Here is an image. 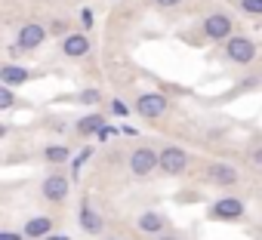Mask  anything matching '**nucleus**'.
Here are the masks:
<instances>
[{
    "instance_id": "1",
    "label": "nucleus",
    "mask_w": 262,
    "mask_h": 240,
    "mask_svg": "<svg viewBox=\"0 0 262 240\" xmlns=\"http://www.w3.org/2000/svg\"><path fill=\"white\" fill-rule=\"evenodd\" d=\"M231 34H234V16L222 7H213L201 16L198 31L185 34V37H188L191 46H207V43H225Z\"/></svg>"
},
{
    "instance_id": "2",
    "label": "nucleus",
    "mask_w": 262,
    "mask_h": 240,
    "mask_svg": "<svg viewBox=\"0 0 262 240\" xmlns=\"http://www.w3.org/2000/svg\"><path fill=\"white\" fill-rule=\"evenodd\" d=\"M126 170L136 179H148V176L161 173V148H155L151 142H139L126 154Z\"/></svg>"
},
{
    "instance_id": "3",
    "label": "nucleus",
    "mask_w": 262,
    "mask_h": 240,
    "mask_svg": "<svg viewBox=\"0 0 262 240\" xmlns=\"http://www.w3.org/2000/svg\"><path fill=\"white\" fill-rule=\"evenodd\" d=\"M256 56H259V43L250 34H231L222 43V59L234 68H250L256 62Z\"/></svg>"
},
{
    "instance_id": "4",
    "label": "nucleus",
    "mask_w": 262,
    "mask_h": 240,
    "mask_svg": "<svg viewBox=\"0 0 262 240\" xmlns=\"http://www.w3.org/2000/svg\"><path fill=\"white\" fill-rule=\"evenodd\" d=\"M71 194V176L62 173V166H50V173L40 179V200L50 206H62Z\"/></svg>"
},
{
    "instance_id": "5",
    "label": "nucleus",
    "mask_w": 262,
    "mask_h": 240,
    "mask_svg": "<svg viewBox=\"0 0 262 240\" xmlns=\"http://www.w3.org/2000/svg\"><path fill=\"white\" fill-rule=\"evenodd\" d=\"M247 219V203L244 197L234 194H222L207 206V222H241Z\"/></svg>"
},
{
    "instance_id": "6",
    "label": "nucleus",
    "mask_w": 262,
    "mask_h": 240,
    "mask_svg": "<svg viewBox=\"0 0 262 240\" xmlns=\"http://www.w3.org/2000/svg\"><path fill=\"white\" fill-rule=\"evenodd\" d=\"M133 111H136L139 117H145V120H161L164 114H170V99H167L164 92H155V89H148V92H136V99H133Z\"/></svg>"
},
{
    "instance_id": "7",
    "label": "nucleus",
    "mask_w": 262,
    "mask_h": 240,
    "mask_svg": "<svg viewBox=\"0 0 262 240\" xmlns=\"http://www.w3.org/2000/svg\"><path fill=\"white\" fill-rule=\"evenodd\" d=\"M188 166H191V154L182 145H161V173L164 176L179 179L188 173Z\"/></svg>"
},
{
    "instance_id": "8",
    "label": "nucleus",
    "mask_w": 262,
    "mask_h": 240,
    "mask_svg": "<svg viewBox=\"0 0 262 240\" xmlns=\"http://www.w3.org/2000/svg\"><path fill=\"white\" fill-rule=\"evenodd\" d=\"M204 179L213 188H237L241 185V170L234 163H228V160H207Z\"/></svg>"
},
{
    "instance_id": "9",
    "label": "nucleus",
    "mask_w": 262,
    "mask_h": 240,
    "mask_svg": "<svg viewBox=\"0 0 262 240\" xmlns=\"http://www.w3.org/2000/svg\"><path fill=\"white\" fill-rule=\"evenodd\" d=\"M47 40V28L40 22H22L16 37H13V53H34Z\"/></svg>"
},
{
    "instance_id": "10",
    "label": "nucleus",
    "mask_w": 262,
    "mask_h": 240,
    "mask_svg": "<svg viewBox=\"0 0 262 240\" xmlns=\"http://www.w3.org/2000/svg\"><path fill=\"white\" fill-rule=\"evenodd\" d=\"M90 50H93V40L86 31H68L65 37H59V53L65 59H83L90 56Z\"/></svg>"
},
{
    "instance_id": "11",
    "label": "nucleus",
    "mask_w": 262,
    "mask_h": 240,
    "mask_svg": "<svg viewBox=\"0 0 262 240\" xmlns=\"http://www.w3.org/2000/svg\"><path fill=\"white\" fill-rule=\"evenodd\" d=\"M136 228H139L145 237H158V234L170 231V228H173V222H170V219H167V212H161V209H145V212H139V215H136Z\"/></svg>"
},
{
    "instance_id": "12",
    "label": "nucleus",
    "mask_w": 262,
    "mask_h": 240,
    "mask_svg": "<svg viewBox=\"0 0 262 240\" xmlns=\"http://www.w3.org/2000/svg\"><path fill=\"white\" fill-rule=\"evenodd\" d=\"M77 222H80V228H83L90 237H102V234H105V215H102L90 200H80V206H77Z\"/></svg>"
},
{
    "instance_id": "13",
    "label": "nucleus",
    "mask_w": 262,
    "mask_h": 240,
    "mask_svg": "<svg viewBox=\"0 0 262 240\" xmlns=\"http://www.w3.org/2000/svg\"><path fill=\"white\" fill-rule=\"evenodd\" d=\"M22 231H25L28 240H47V237L56 231V219H53L50 212H34V215L25 219Z\"/></svg>"
},
{
    "instance_id": "14",
    "label": "nucleus",
    "mask_w": 262,
    "mask_h": 240,
    "mask_svg": "<svg viewBox=\"0 0 262 240\" xmlns=\"http://www.w3.org/2000/svg\"><path fill=\"white\" fill-rule=\"evenodd\" d=\"M105 124H108V114L93 111V114H83L80 120H74V124H71V133L80 136V139H90V136H99Z\"/></svg>"
},
{
    "instance_id": "15",
    "label": "nucleus",
    "mask_w": 262,
    "mask_h": 240,
    "mask_svg": "<svg viewBox=\"0 0 262 240\" xmlns=\"http://www.w3.org/2000/svg\"><path fill=\"white\" fill-rule=\"evenodd\" d=\"M34 77H37V71H31L25 65H16V62H4V65H0V83H7V86H25Z\"/></svg>"
},
{
    "instance_id": "16",
    "label": "nucleus",
    "mask_w": 262,
    "mask_h": 240,
    "mask_svg": "<svg viewBox=\"0 0 262 240\" xmlns=\"http://www.w3.org/2000/svg\"><path fill=\"white\" fill-rule=\"evenodd\" d=\"M40 160L47 166H65V163H71V148L65 142H47L40 148Z\"/></svg>"
},
{
    "instance_id": "17",
    "label": "nucleus",
    "mask_w": 262,
    "mask_h": 240,
    "mask_svg": "<svg viewBox=\"0 0 262 240\" xmlns=\"http://www.w3.org/2000/svg\"><path fill=\"white\" fill-rule=\"evenodd\" d=\"M68 102H77V105H102L105 102V92L99 89V86H86V89H80V92H74V95H65Z\"/></svg>"
},
{
    "instance_id": "18",
    "label": "nucleus",
    "mask_w": 262,
    "mask_h": 240,
    "mask_svg": "<svg viewBox=\"0 0 262 240\" xmlns=\"http://www.w3.org/2000/svg\"><path fill=\"white\" fill-rule=\"evenodd\" d=\"M16 102H19V99H16V86L0 83V111H4V114H7V111H13V108H16Z\"/></svg>"
},
{
    "instance_id": "19",
    "label": "nucleus",
    "mask_w": 262,
    "mask_h": 240,
    "mask_svg": "<svg viewBox=\"0 0 262 240\" xmlns=\"http://www.w3.org/2000/svg\"><path fill=\"white\" fill-rule=\"evenodd\" d=\"M247 19H262V0H234Z\"/></svg>"
},
{
    "instance_id": "20",
    "label": "nucleus",
    "mask_w": 262,
    "mask_h": 240,
    "mask_svg": "<svg viewBox=\"0 0 262 240\" xmlns=\"http://www.w3.org/2000/svg\"><path fill=\"white\" fill-rule=\"evenodd\" d=\"M247 166L256 170V173H262V142H256V145L247 148Z\"/></svg>"
},
{
    "instance_id": "21",
    "label": "nucleus",
    "mask_w": 262,
    "mask_h": 240,
    "mask_svg": "<svg viewBox=\"0 0 262 240\" xmlns=\"http://www.w3.org/2000/svg\"><path fill=\"white\" fill-rule=\"evenodd\" d=\"M262 86V74H250L247 80H237L234 83V92H253V89H259Z\"/></svg>"
},
{
    "instance_id": "22",
    "label": "nucleus",
    "mask_w": 262,
    "mask_h": 240,
    "mask_svg": "<svg viewBox=\"0 0 262 240\" xmlns=\"http://www.w3.org/2000/svg\"><path fill=\"white\" fill-rule=\"evenodd\" d=\"M108 114L111 117H126L129 114V105L123 99H108Z\"/></svg>"
},
{
    "instance_id": "23",
    "label": "nucleus",
    "mask_w": 262,
    "mask_h": 240,
    "mask_svg": "<svg viewBox=\"0 0 262 240\" xmlns=\"http://www.w3.org/2000/svg\"><path fill=\"white\" fill-rule=\"evenodd\" d=\"M90 157H93V148H83V151H80V154L74 157V163H68V166H71V176H74V179L80 176V166H83V163H86Z\"/></svg>"
},
{
    "instance_id": "24",
    "label": "nucleus",
    "mask_w": 262,
    "mask_h": 240,
    "mask_svg": "<svg viewBox=\"0 0 262 240\" xmlns=\"http://www.w3.org/2000/svg\"><path fill=\"white\" fill-rule=\"evenodd\" d=\"M50 34L65 37V34H68V22H65V19H53V22H50Z\"/></svg>"
},
{
    "instance_id": "25",
    "label": "nucleus",
    "mask_w": 262,
    "mask_h": 240,
    "mask_svg": "<svg viewBox=\"0 0 262 240\" xmlns=\"http://www.w3.org/2000/svg\"><path fill=\"white\" fill-rule=\"evenodd\" d=\"M182 4H185V0H151V7H158V10H176Z\"/></svg>"
},
{
    "instance_id": "26",
    "label": "nucleus",
    "mask_w": 262,
    "mask_h": 240,
    "mask_svg": "<svg viewBox=\"0 0 262 240\" xmlns=\"http://www.w3.org/2000/svg\"><path fill=\"white\" fill-rule=\"evenodd\" d=\"M0 240H28V237H25V231H22V228H19V231L7 228V231H0Z\"/></svg>"
},
{
    "instance_id": "27",
    "label": "nucleus",
    "mask_w": 262,
    "mask_h": 240,
    "mask_svg": "<svg viewBox=\"0 0 262 240\" xmlns=\"http://www.w3.org/2000/svg\"><path fill=\"white\" fill-rule=\"evenodd\" d=\"M151 240H185L176 228H170V231H164V234H158V237H151Z\"/></svg>"
},
{
    "instance_id": "28",
    "label": "nucleus",
    "mask_w": 262,
    "mask_h": 240,
    "mask_svg": "<svg viewBox=\"0 0 262 240\" xmlns=\"http://www.w3.org/2000/svg\"><path fill=\"white\" fill-rule=\"evenodd\" d=\"M77 19H80V25H83V28H93V10H80V13H77Z\"/></svg>"
},
{
    "instance_id": "29",
    "label": "nucleus",
    "mask_w": 262,
    "mask_h": 240,
    "mask_svg": "<svg viewBox=\"0 0 262 240\" xmlns=\"http://www.w3.org/2000/svg\"><path fill=\"white\" fill-rule=\"evenodd\" d=\"M47 240H71V237H68V234H65V231H53V234H50V237H47Z\"/></svg>"
},
{
    "instance_id": "30",
    "label": "nucleus",
    "mask_w": 262,
    "mask_h": 240,
    "mask_svg": "<svg viewBox=\"0 0 262 240\" xmlns=\"http://www.w3.org/2000/svg\"><path fill=\"white\" fill-rule=\"evenodd\" d=\"M259 74H262V68H259Z\"/></svg>"
}]
</instances>
